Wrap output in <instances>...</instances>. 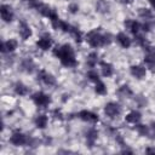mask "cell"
<instances>
[{
  "label": "cell",
  "instance_id": "cell-23",
  "mask_svg": "<svg viewBox=\"0 0 155 155\" xmlns=\"http://www.w3.org/2000/svg\"><path fill=\"white\" fill-rule=\"evenodd\" d=\"M117 93H119L121 97H130V96H132V90H131L127 85H124V86L119 87Z\"/></svg>",
  "mask_w": 155,
  "mask_h": 155
},
{
  "label": "cell",
  "instance_id": "cell-31",
  "mask_svg": "<svg viewBox=\"0 0 155 155\" xmlns=\"http://www.w3.org/2000/svg\"><path fill=\"white\" fill-rule=\"evenodd\" d=\"M150 128H151V131H153V132H154V134H155V122H153V124H151Z\"/></svg>",
  "mask_w": 155,
  "mask_h": 155
},
{
  "label": "cell",
  "instance_id": "cell-27",
  "mask_svg": "<svg viewBox=\"0 0 155 155\" xmlns=\"http://www.w3.org/2000/svg\"><path fill=\"white\" fill-rule=\"evenodd\" d=\"M139 15H140V17H142V18H144V19H150V18H151V16H153L151 11H150V10H148V8L142 10Z\"/></svg>",
  "mask_w": 155,
  "mask_h": 155
},
{
  "label": "cell",
  "instance_id": "cell-7",
  "mask_svg": "<svg viewBox=\"0 0 155 155\" xmlns=\"http://www.w3.org/2000/svg\"><path fill=\"white\" fill-rule=\"evenodd\" d=\"M104 113L107 114V116L109 117H116L120 113H121V108L119 104L114 103V102H110L108 104H105L104 107Z\"/></svg>",
  "mask_w": 155,
  "mask_h": 155
},
{
  "label": "cell",
  "instance_id": "cell-8",
  "mask_svg": "<svg viewBox=\"0 0 155 155\" xmlns=\"http://www.w3.org/2000/svg\"><path fill=\"white\" fill-rule=\"evenodd\" d=\"M0 13H1V18H2V21L4 22H11L12 19H13V11H12V8H11V6L10 5H6V4H2L1 6H0Z\"/></svg>",
  "mask_w": 155,
  "mask_h": 155
},
{
  "label": "cell",
  "instance_id": "cell-24",
  "mask_svg": "<svg viewBox=\"0 0 155 155\" xmlns=\"http://www.w3.org/2000/svg\"><path fill=\"white\" fill-rule=\"evenodd\" d=\"M136 131L140 134V136H148L149 133V127L147 125L143 124H136Z\"/></svg>",
  "mask_w": 155,
  "mask_h": 155
},
{
  "label": "cell",
  "instance_id": "cell-30",
  "mask_svg": "<svg viewBox=\"0 0 155 155\" xmlns=\"http://www.w3.org/2000/svg\"><path fill=\"white\" fill-rule=\"evenodd\" d=\"M145 153H153V154H155V148H147L145 149Z\"/></svg>",
  "mask_w": 155,
  "mask_h": 155
},
{
  "label": "cell",
  "instance_id": "cell-21",
  "mask_svg": "<svg viewBox=\"0 0 155 155\" xmlns=\"http://www.w3.org/2000/svg\"><path fill=\"white\" fill-rule=\"evenodd\" d=\"M94 91H96L97 94H101V96H104V94H107V92H108L105 84L102 82L101 80L96 82V85H94Z\"/></svg>",
  "mask_w": 155,
  "mask_h": 155
},
{
  "label": "cell",
  "instance_id": "cell-29",
  "mask_svg": "<svg viewBox=\"0 0 155 155\" xmlns=\"http://www.w3.org/2000/svg\"><path fill=\"white\" fill-rule=\"evenodd\" d=\"M68 8H69V11H70L71 13H76V12H78V10H79V6H78L76 4H70Z\"/></svg>",
  "mask_w": 155,
  "mask_h": 155
},
{
  "label": "cell",
  "instance_id": "cell-19",
  "mask_svg": "<svg viewBox=\"0 0 155 155\" xmlns=\"http://www.w3.org/2000/svg\"><path fill=\"white\" fill-rule=\"evenodd\" d=\"M97 137H98V132H97V130H94V128H90V130L86 132V140H87V143L90 144V147H92V145L94 144Z\"/></svg>",
  "mask_w": 155,
  "mask_h": 155
},
{
  "label": "cell",
  "instance_id": "cell-12",
  "mask_svg": "<svg viewBox=\"0 0 155 155\" xmlns=\"http://www.w3.org/2000/svg\"><path fill=\"white\" fill-rule=\"evenodd\" d=\"M130 71H131V75L136 79H143L147 75V68L143 65H132Z\"/></svg>",
  "mask_w": 155,
  "mask_h": 155
},
{
  "label": "cell",
  "instance_id": "cell-4",
  "mask_svg": "<svg viewBox=\"0 0 155 155\" xmlns=\"http://www.w3.org/2000/svg\"><path fill=\"white\" fill-rule=\"evenodd\" d=\"M10 143L13 144V145H16V147H21V145H24L25 143H28V138L22 132L15 131L11 134V137H10Z\"/></svg>",
  "mask_w": 155,
  "mask_h": 155
},
{
  "label": "cell",
  "instance_id": "cell-6",
  "mask_svg": "<svg viewBox=\"0 0 155 155\" xmlns=\"http://www.w3.org/2000/svg\"><path fill=\"white\" fill-rule=\"evenodd\" d=\"M38 80H40L42 84L47 85V86H53L56 84V79L52 74L47 73L46 70H40L38 73Z\"/></svg>",
  "mask_w": 155,
  "mask_h": 155
},
{
  "label": "cell",
  "instance_id": "cell-16",
  "mask_svg": "<svg viewBox=\"0 0 155 155\" xmlns=\"http://www.w3.org/2000/svg\"><path fill=\"white\" fill-rule=\"evenodd\" d=\"M140 119H142V115H140V113L139 111H137V110H132V111H130L126 116H125V120L128 122V124H138L139 121H140Z\"/></svg>",
  "mask_w": 155,
  "mask_h": 155
},
{
  "label": "cell",
  "instance_id": "cell-17",
  "mask_svg": "<svg viewBox=\"0 0 155 155\" xmlns=\"http://www.w3.org/2000/svg\"><path fill=\"white\" fill-rule=\"evenodd\" d=\"M34 124H35V126H36L38 128L42 130V128H45V127L47 126V124H48V119H47L46 115L40 114V115H38V116L34 119Z\"/></svg>",
  "mask_w": 155,
  "mask_h": 155
},
{
  "label": "cell",
  "instance_id": "cell-22",
  "mask_svg": "<svg viewBox=\"0 0 155 155\" xmlns=\"http://www.w3.org/2000/svg\"><path fill=\"white\" fill-rule=\"evenodd\" d=\"M86 63H87V65H88V67H91V68L96 67V65H97V63H98V54H97L96 52H91V53L87 56Z\"/></svg>",
  "mask_w": 155,
  "mask_h": 155
},
{
  "label": "cell",
  "instance_id": "cell-20",
  "mask_svg": "<svg viewBox=\"0 0 155 155\" xmlns=\"http://www.w3.org/2000/svg\"><path fill=\"white\" fill-rule=\"evenodd\" d=\"M13 90H15V93L18 94V96H25L28 93V87L22 82H17L15 85Z\"/></svg>",
  "mask_w": 155,
  "mask_h": 155
},
{
  "label": "cell",
  "instance_id": "cell-5",
  "mask_svg": "<svg viewBox=\"0 0 155 155\" xmlns=\"http://www.w3.org/2000/svg\"><path fill=\"white\" fill-rule=\"evenodd\" d=\"M78 117L81 119L82 121L92 122V124H94V122L98 121V115H97L96 113H93V111H91V110H86V109L79 111V113H78Z\"/></svg>",
  "mask_w": 155,
  "mask_h": 155
},
{
  "label": "cell",
  "instance_id": "cell-18",
  "mask_svg": "<svg viewBox=\"0 0 155 155\" xmlns=\"http://www.w3.org/2000/svg\"><path fill=\"white\" fill-rule=\"evenodd\" d=\"M101 70H102V75L105 78H110L114 74V68L111 67V64L105 62H101Z\"/></svg>",
  "mask_w": 155,
  "mask_h": 155
},
{
  "label": "cell",
  "instance_id": "cell-28",
  "mask_svg": "<svg viewBox=\"0 0 155 155\" xmlns=\"http://www.w3.org/2000/svg\"><path fill=\"white\" fill-rule=\"evenodd\" d=\"M52 116H53L56 120H61V119L63 117V114H62V111H61L59 109H54V110L52 111Z\"/></svg>",
  "mask_w": 155,
  "mask_h": 155
},
{
  "label": "cell",
  "instance_id": "cell-10",
  "mask_svg": "<svg viewBox=\"0 0 155 155\" xmlns=\"http://www.w3.org/2000/svg\"><path fill=\"white\" fill-rule=\"evenodd\" d=\"M125 27H126V29H128L133 35L139 34V31H140V29H142V24H140L139 22L134 21V19H127V21L125 22Z\"/></svg>",
  "mask_w": 155,
  "mask_h": 155
},
{
  "label": "cell",
  "instance_id": "cell-33",
  "mask_svg": "<svg viewBox=\"0 0 155 155\" xmlns=\"http://www.w3.org/2000/svg\"><path fill=\"white\" fill-rule=\"evenodd\" d=\"M121 2H124V4H130V2H132L133 0H120Z\"/></svg>",
  "mask_w": 155,
  "mask_h": 155
},
{
  "label": "cell",
  "instance_id": "cell-3",
  "mask_svg": "<svg viewBox=\"0 0 155 155\" xmlns=\"http://www.w3.org/2000/svg\"><path fill=\"white\" fill-rule=\"evenodd\" d=\"M31 99H33V102L35 103V105H38V107H40V108H45V107H47V105L51 103L50 96L46 94V93H44V92H41V91L34 93V94L31 96Z\"/></svg>",
  "mask_w": 155,
  "mask_h": 155
},
{
  "label": "cell",
  "instance_id": "cell-32",
  "mask_svg": "<svg viewBox=\"0 0 155 155\" xmlns=\"http://www.w3.org/2000/svg\"><path fill=\"white\" fill-rule=\"evenodd\" d=\"M148 1H149V4L155 8V0H148Z\"/></svg>",
  "mask_w": 155,
  "mask_h": 155
},
{
  "label": "cell",
  "instance_id": "cell-1",
  "mask_svg": "<svg viewBox=\"0 0 155 155\" xmlns=\"http://www.w3.org/2000/svg\"><path fill=\"white\" fill-rule=\"evenodd\" d=\"M53 54L59 58L61 63L67 67V68H73L78 64V61L75 58V53H74V50L70 45L68 44H64V45H59V46H56L53 48Z\"/></svg>",
  "mask_w": 155,
  "mask_h": 155
},
{
  "label": "cell",
  "instance_id": "cell-2",
  "mask_svg": "<svg viewBox=\"0 0 155 155\" xmlns=\"http://www.w3.org/2000/svg\"><path fill=\"white\" fill-rule=\"evenodd\" d=\"M86 41L88 42L90 46L96 47V48L107 45L105 44V35H102L97 30H92V31L87 33L86 34Z\"/></svg>",
  "mask_w": 155,
  "mask_h": 155
},
{
  "label": "cell",
  "instance_id": "cell-11",
  "mask_svg": "<svg viewBox=\"0 0 155 155\" xmlns=\"http://www.w3.org/2000/svg\"><path fill=\"white\" fill-rule=\"evenodd\" d=\"M116 41L119 42V45L121 46V47H124V48H128L130 46H131V44H132V40L130 39V36L126 34V33H124V31H120V33H117V35H116Z\"/></svg>",
  "mask_w": 155,
  "mask_h": 155
},
{
  "label": "cell",
  "instance_id": "cell-14",
  "mask_svg": "<svg viewBox=\"0 0 155 155\" xmlns=\"http://www.w3.org/2000/svg\"><path fill=\"white\" fill-rule=\"evenodd\" d=\"M18 47V42L15 39H8L7 41L1 44V51L2 52H13Z\"/></svg>",
  "mask_w": 155,
  "mask_h": 155
},
{
  "label": "cell",
  "instance_id": "cell-25",
  "mask_svg": "<svg viewBox=\"0 0 155 155\" xmlns=\"http://www.w3.org/2000/svg\"><path fill=\"white\" fill-rule=\"evenodd\" d=\"M87 78H88L91 81H93V82L99 81V74H98L97 70H94V69H91V70L87 71Z\"/></svg>",
  "mask_w": 155,
  "mask_h": 155
},
{
  "label": "cell",
  "instance_id": "cell-9",
  "mask_svg": "<svg viewBox=\"0 0 155 155\" xmlns=\"http://www.w3.org/2000/svg\"><path fill=\"white\" fill-rule=\"evenodd\" d=\"M36 46H38L40 50H42V51L50 50V48L52 47V39H51V36H50L48 34L42 35V36L36 41Z\"/></svg>",
  "mask_w": 155,
  "mask_h": 155
},
{
  "label": "cell",
  "instance_id": "cell-13",
  "mask_svg": "<svg viewBox=\"0 0 155 155\" xmlns=\"http://www.w3.org/2000/svg\"><path fill=\"white\" fill-rule=\"evenodd\" d=\"M18 33H19V36H21L23 40H28V39L31 36V29H30V27H29L25 22H21V23H19Z\"/></svg>",
  "mask_w": 155,
  "mask_h": 155
},
{
  "label": "cell",
  "instance_id": "cell-26",
  "mask_svg": "<svg viewBox=\"0 0 155 155\" xmlns=\"http://www.w3.org/2000/svg\"><path fill=\"white\" fill-rule=\"evenodd\" d=\"M22 68L25 70V71H31L33 68H34V63L31 59H24L22 62Z\"/></svg>",
  "mask_w": 155,
  "mask_h": 155
},
{
  "label": "cell",
  "instance_id": "cell-15",
  "mask_svg": "<svg viewBox=\"0 0 155 155\" xmlns=\"http://www.w3.org/2000/svg\"><path fill=\"white\" fill-rule=\"evenodd\" d=\"M35 8L38 10V12H39L41 16L47 17V18H50V17L54 13V11H53L48 5H45V4H38Z\"/></svg>",
  "mask_w": 155,
  "mask_h": 155
}]
</instances>
